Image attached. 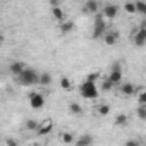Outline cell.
Instances as JSON below:
<instances>
[{
	"label": "cell",
	"instance_id": "obj_1",
	"mask_svg": "<svg viewBox=\"0 0 146 146\" xmlns=\"http://www.w3.org/2000/svg\"><path fill=\"white\" fill-rule=\"evenodd\" d=\"M17 84L19 86H35V84H40V74L33 67H26V70L17 78Z\"/></svg>",
	"mask_w": 146,
	"mask_h": 146
},
{
	"label": "cell",
	"instance_id": "obj_2",
	"mask_svg": "<svg viewBox=\"0 0 146 146\" xmlns=\"http://www.w3.org/2000/svg\"><path fill=\"white\" fill-rule=\"evenodd\" d=\"M79 93L84 100H96L98 95H100V90L96 86V83H91V81H83L81 86H79Z\"/></svg>",
	"mask_w": 146,
	"mask_h": 146
},
{
	"label": "cell",
	"instance_id": "obj_3",
	"mask_svg": "<svg viewBox=\"0 0 146 146\" xmlns=\"http://www.w3.org/2000/svg\"><path fill=\"white\" fill-rule=\"evenodd\" d=\"M107 23H105V16L100 12L95 16V23H93V33H91V38L93 40H98V38H103V35L107 33Z\"/></svg>",
	"mask_w": 146,
	"mask_h": 146
},
{
	"label": "cell",
	"instance_id": "obj_4",
	"mask_svg": "<svg viewBox=\"0 0 146 146\" xmlns=\"http://www.w3.org/2000/svg\"><path fill=\"white\" fill-rule=\"evenodd\" d=\"M45 102H46L45 100V95L40 93V91H31L28 95V103H29V107L33 110H41L45 107Z\"/></svg>",
	"mask_w": 146,
	"mask_h": 146
},
{
	"label": "cell",
	"instance_id": "obj_5",
	"mask_svg": "<svg viewBox=\"0 0 146 146\" xmlns=\"http://www.w3.org/2000/svg\"><path fill=\"white\" fill-rule=\"evenodd\" d=\"M132 45L134 46H144L146 45V26H139L132 31Z\"/></svg>",
	"mask_w": 146,
	"mask_h": 146
},
{
	"label": "cell",
	"instance_id": "obj_6",
	"mask_svg": "<svg viewBox=\"0 0 146 146\" xmlns=\"http://www.w3.org/2000/svg\"><path fill=\"white\" fill-rule=\"evenodd\" d=\"M102 9H103V5L100 2H96V0H86V2L83 4V7H81V11L84 14H95V16L100 14Z\"/></svg>",
	"mask_w": 146,
	"mask_h": 146
},
{
	"label": "cell",
	"instance_id": "obj_7",
	"mask_svg": "<svg viewBox=\"0 0 146 146\" xmlns=\"http://www.w3.org/2000/svg\"><path fill=\"white\" fill-rule=\"evenodd\" d=\"M102 14L105 16V19H115L117 14H119V5L117 4H105L103 9H102Z\"/></svg>",
	"mask_w": 146,
	"mask_h": 146
},
{
	"label": "cell",
	"instance_id": "obj_8",
	"mask_svg": "<svg viewBox=\"0 0 146 146\" xmlns=\"http://www.w3.org/2000/svg\"><path fill=\"white\" fill-rule=\"evenodd\" d=\"M52 129H53L52 119H45V120L40 122V125H38V129H36V134H38V136H46V134L52 132Z\"/></svg>",
	"mask_w": 146,
	"mask_h": 146
},
{
	"label": "cell",
	"instance_id": "obj_9",
	"mask_svg": "<svg viewBox=\"0 0 146 146\" xmlns=\"http://www.w3.org/2000/svg\"><path fill=\"white\" fill-rule=\"evenodd\" d=\"M107 79L113 84V86H120L124 83V74H122V70H110L108 72V76Z\"/></svg>",
	"mask_w": 146,
	"mask_h": 146
},
{
	"label": "cell",
	"instance_id": "obj_10",
	"mask_svg": "<svg viewBox=\"0 0 146 146\" xmlns=\"http://www.w3.org/2000/svg\"><path fill=\"white\" fill-rule=\"evenodd\" d=\"M117 41H119V33L113 29H107V33L103 35V43L107 46H113Z\"/></svg>",
	"mask_w": 146,
	"mask_h": 146
},
{
	"label": "cell",
	"instance_id": "obj_11",
	"mask_svg": "<svg viewBox=\"0 0 146 146\" xmlns=\"http://www.w3.org/2000/svg\"><path fill=\"white\" fill-rule=\"evenodd\" d=\"M9 70H11V74H12L14 78H19L23 72L26 70V65H24L23 62H12V64L9 65Z\"/></svg>",
	"mask_w": 146,
	"mask_h": 146
},
{
	"label": "cell",
	"instance_id": "obj_12",
	"mask_svg": "<svg viewBox=\"0 0 146 146\" xmlns=\"http://www.w3.org/2000/svg\"><path fill=\"white\" fill-rule=\"evenodd\" d=\"M119 91H120L124 96H132V95L136 93V86H134L132 83H122V84L119 86Z\"/></svg>",
	"mask_w": 146,
	"mask_h": 146
},
{
	"label": "cell",
	"instance_id": "obj_13",
	"mask_svg": "<svg viewBox=\"0 0 146 146\" xmlns=\"http://www.w3.org/2000/svg\"><path fill=\"white\" fill-rule=\"evenodd\" d=\"M74 28H76L74 21H64L62 24H58V29H60V33H62V35L72 33V31H74Z\"/></svg>",
	"mask_w": 146,
	"mask_h": 146
},
{
	"label": "cell",
	"instance_id": "obj_14",
	"mask_svg": "<svg viewBox=\"0 0 146 146\" xmlns=\"http://www.w3.org/2000/svg\"><path fill=\"white\" fill-rule=\"evenodd\" d=\"M52 16H53V19H55L58 24H62L64 21H67V19H65V14H64V11H62L60 7H53V9H52Z\"/></svg>",
	"mask_w": 146,
	"mask_h": 146
},
{
	"label": "cell",
	"instance_id": "obj_15",
	"mask_svg": "<svg viewBox=\"0 0 146 146\" xmlns=\"http://www.w3.org/2000/svg\"><path fill=\"white\" fill-rule=\"evenodd\" d=\"M60 141L64 143V144H72V143H74L76 141V136L74 134H72V132H69V131H64V132H60Z\"/></svg>",
	"mask_w": 146,
	"mask_h": 146
},
{
	"label": "cell",
	"instance_id": "obj_16",
	"mask_svg": "<svg viewBox=\"0 0 146 146\" xmlns=\"http://www.w3.org/2000/svg\"><path fill=\"white\" fill-rule=\"evenodd\" d=\"M113 124H115V127H125V125L129 124V117H127L125 113H119V115L115 117Z\"/></svg>",
	"mask_w": 146,
	"mask_h": 146
},
{
	"label": "cell",
	"instance_id": "obj_17",
	"mask_svg": "<svg viewBox=\"0 0 146 146\" xmlns=\"http://www.w3.org/2000/svg\"><path fill=\"white\" fill-rule=\"evenodd\" d=\"M52 83H53V78H52L50 72H41L40 74V84L41 86H50Z\"/></svg>",
	"mask_w": 146,
	"mask_h": 146
},
{
	"label": "cell",
	"instance_id": "obj_18",
	"mask_svg": "<svg viewBox=\"0 0 146 146\" xmlns=\"http://www.w3.org/2000/svg\"><path fill=\"white\" fill-rule=\"evenodd\" d=\"M67 110H69L72 115H81V113H83V107H81L79 103H76V102L69 103V105H67Z\"/></svg>",
	"mask_w": 146,
	"mask_h": 146
},
{
	"label": "cell",
	"instance_id": "obj_19",
	"mask_svg": "<svg viewBox=\"0 0 146 146\" xmlns=\"http://www.w3.org/2000/svg\"><path fill=\"white\" fill-rule=\"evenodd\" d=\"M96 113L98 115H102V117H107L108 113H110V105L108 103H100V105H96Z\"/></svg>",
	"mask_w": 146,
	"mask_h": 146
},
{
	"label": "cell",
	"instance_id": "obj_20",
	"mask_svg": "<svg viewBox=\"0 0 146 146\" xmlns=\"http://www.w3.org/2000/svg\"><path fill=\"white\" fill-rule=\"evenodd\" d=\"M78 144H84V146H91L93 144V136L91 134H83L78 137Z\"/></svg>",
	"mask_w": 146,
	"mask_h": 146
},
{
	"label": "cell",
	"instance_id": "obj_21",
	"mask_svg": "<svg viewBox=\"0 0 146 146\" xmlns=\"http://www.w3.org/2000/svg\"><path fill=\"white\" fill-rule=\"evenodd\" d=\"M60 88H62L64 91H70V90H72V83H70V79H69L67 76H62V78H60Z\"/></svg>",
	"mask_w": 146,
	"mask_h": 146
},
{
	"label": "cell",
	"instance_id": "obj_22",
	"mask_svg": "<svg viewBox=\"0 0 146 146\" xmlns=\"http://www.w3.org/2000/svg\"><path fill=\"white\" fill-rule=\"evenodd\" d=\"M38 125H40V122H36L35 119H28V120L24 122V129H26V131H35V132H36Z\"/></svg>",
	"mask_w": 146,
	"mask_h": 146
},
{
	"label": "cell",
	"instance_id": "obj_23",
	"mask_svg": "<svg viewBox=\"0 0 146 146\" xmlns=\"http://www.w3.org/2000/svg\"><path fill=\"white\" fill-rule=\"evenodd\" d=\"M136 12H137V14H143V16L146 17V2L137 0V2H136Z\"/></svg>",
	"mask_w": 146,
	"mask_h": 146
},
{
	"label": "cell",
	"instance_id": "obj_24",
	"mask_svg": "<svg viewBox=\"0 0 146 146\" xmlns=\"http://www.w3.org/2000/svg\"><path fill=\"white\" fill-rule=\"evenodd\" d=\"M136 115H137V119L146 120V105H137V108H136Z\"/></svg>",
	"mask_w": 146,
	"mask_h": 146
},
{
	"label": "cell",
	"instance_id": "obj_25",
	"mask_svg": "<svg viewBox=\"0 0 146 146\" xmlns=\"http://www.w3.org/2000/svg\"><path fill=\"white\" fill-rule=\"evenodd\" d=\"M124 11L127 14H136V2H124Z\"/></svg>",
	"mask_w": 146,
	"mask_h": 146
},
{
	"label": "cell",
	"instance_id": "obj_26",
	"mask_svg": "<svg viewBox=\"0 0 146 146\" xmlns=\"http://www.w3.org/2000/svg\"><path fill=\"white\" fill-rule=\"evenodd\" d=\"M137 105H146V90L137 93Z\"/></svg>",
	"mask_w": 146,
	"mask_h": 146
},
{
	"label": "cell",
	"instance_id": "obj_27",
	"mask_svg": "<svg viewBox=\"0 0 146 146\" xmlns=\"http://www.w3.org/2000/svg\"><path fill=\"white\" fill-rule=\"evenodd\" d=\"M102 90H103V91H110V90H113V84H112L108 79H103V81H102Z\"/></svg>",
	"mask_w": 146,
	"mask_h": 146
},
{
	"label": "cell",
	"instance_id": "obj_28",
	"mask_svg": "<svg viewBox=\"0 0 146 146\" xmlns=\"http://www.w3.org/2000/svg\"><path fill=\"white\" fill-rule=\"evenodd\" d=\"M98 79H100V74H98V72H90L88 78H86V81H91V83H96Z\"/></svg>",
	"mask_w": 146,
	"mask_h": 146
},
{
	"label": "cell",
	"instance_id": "obj_29",
	"mask_svg": "<svg viewBox=\"0 0 146 146\" xmlns=\"http://www.w3.org/2000/svg\"><path fill=\"white\" fill-rule=\"evenodd\" d=\"M5 146H19V144H17L16 139H12V137H5Z\"/></svg>",
	"mask_w": 146,
	"mask_h": 146
},
{
	"label": "cell",
	"instance_id": "obj_30",
	"mask_svg": "<svg viewBox=\"0 0 146 146\" xmlns=\"http://www.w3.org/2000/svg\"><path fill=\"white\" fill-rule=\"evenodd\" d=\"M125 146H141V144H139L137 139H129V141L125 143Z\"/></svg>",
	"mask_w": 146,
	"mask_h": 146
},
{
	"label": "cell",
	"instance_id": "obj_31",
	"mask_svg": "<svg viewBox=\"0 0 146 146\" xmlns=\"http://www.w3.org/2000/svg\"><path fill=\"white\" fill-rule=\"evenodd\" d=\"M76 146H84V144H76Z\"/></svg>",
	"mask_w": 146,
	"mask_h": 146
}]
</instances>
